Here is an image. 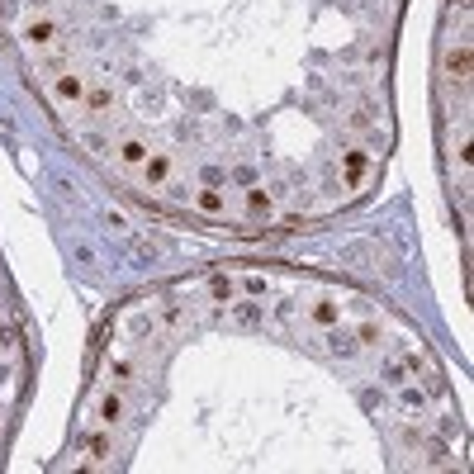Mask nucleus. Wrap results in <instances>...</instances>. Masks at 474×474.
<instances>
[{"mask_svg": "<svg viewBox=\"0 0 474 474\" xmlns=\"http://www.w3.org/2000/svg\"><path fill=\"white\" fill-rule=\"evenodd\" d=\"M441 91L446 95L456 91L460 100L470 91V29L446 33V43H441Z\"/></svg>", "mask_w": 474, "mask_h": 474, "instance_id": "obj_1", "label": "nucleus"}, {"mask_svg": "<svg viewBox=\"0 0 474 474\" xmlns=\"http://www.w3.org/2000/svg\"><path fill=\"white\" fill-rule=\"evenodd\" d=\"M86 91H91V86H86V76H76V71H57V76H52V100H57V105H67V110H71V105H81V100H86Z\"/></svg>", "mask_w": 474, "mask_h": 474, "instance_id": "obj_2", "label": "nucleus"}, {"mask_svg": "<svg viewBox=\"0 0 474 474\" xmlns=\"http://www.w3.org/2000/svg\"><path fill=\"white\" fill-rule=\"evenodd\" d=\"M171 171H175V166H171L166 152H147V161L138 166V180H142V185H152V190H161L166 180H171Z\"/></svg>", "mask_w": 474, "mask_h": 474, "instance_id": "obj_3", "label": "nucleus"}, {"mask_svg": "<svg viewBox=\"0 0 474 474\" xmlns=\"http://www.w3.org/2000/svg\"><path fill=\"white\" fill-rule=\"evenodd\" d=\"M24 43H29L33 52H47V47L57 43V24H52V19H29V24H24Z\"/></svg>", "mask_w": 474, "mask_h": 474, "instance_id": "obj_4", "label": "nucleus"}, {"mask_svg": "<svg viewBox=\"0 0 474 474\" xmlns=\"http://www.w3.org/2000/svg\"><path fill=\"white\" fill-rule=\"evenodd\" d=\"M195 209L209 214V219H223V214H228V200H223V190L204 185V190H195Z\"/></svg>", "mask_w": 474, "mask_h": 474, "instance_id": "obj_5", "label": "nucleus"}, {"mask_svg": "<svg viewBox=\"0 0 474 474\" xmlns=\"http://www.w3.org/2000/svg\"><path fill=\"white\" fill-rule=\"evenodd\" d=\"M308 318L328 332V328H337V323H342V308H337L332 299H313V304H308Z\"/></svg>", "mask_w": 474, "mask_h": 474, "instance_id": "obj_6", "label": "nucleus"}, {"mask_svg": "<svg viewBox=\"0 0 474 474\" xmlns=\"http://www.w3.org/2000/svg\"><path fill=\"white\" fill-rule=\"evenodd\" d=\"M114 152H119V161H124V166H142L152 147H147V142H142V138H124V142H119V147H114Z\"/></svg>", "mask_w": 474, "mask_h": 474, "instance_id": "obj_7", "label": "nucleus"}, {"mask_svg": "<svg viewBox=\"0 0 474 474\" xmlns=\"http://www.w3.org/2000/svg\"><path fill=\"white\" fill-rule=\"evenodd\" d=\"M119 417H124V394H119V389L110 384V394L100 398V422H105V427H114Z\"/></svg>", "mask_w": 474, "mask_h": 474, "instance_id": "obj_8", "label": "nucleus"}, {"mask_svg": "<svg viewBox=\"0 0 474 474\" xmlns=\"http://www.w3.org/2000/svg\"><path fill=\"white\" fill-rule=\"evenodd\" d=\"M233 323H237V328H256V323H261V304H256V299L233 304Z\"/></svg>", "mask_w": 474, "mask_h": 474, "instance_id": "obj_9", "label": "nucleus"}, {"mask_svg": "<svg viewBox=\"0 0 474 474\" xmlns=\"http://www.w3.org/2000/svg\"><path fill=\"white\" fill-rule=\"evenodd\" d=\"M247 209H252V214H266V219H270V214H275V195H270V190H247Z\"/></svg>", "mask_w": 474, "mask_h": 474, "instance_id": "obj_10", "label": "nucleus"}, {"mask_svg": "<svg viewBox=\"0 0 474 474\" xmlns=\"http://www.w3.org/2000/svg\"><path fill=\"white\" fill-rule=\"evenodd\" d=\"M133 370H138V365H133V356L110 361V384H119V389H124V384H133Z\"/></svg>", "mask_w": 474, "mask_h": 474, "instance_id": "obj_11", "label": "nucleus"}, {"mask_svg": "<svg viewBox=\"0 0 474 474\" xmlns=\"http://www.w3.org/2000/svg\"><path fill=\"white\" fill-rule=\"evenodd\" d=\"M209 294H214V304H233L237 284L228 280V275H214V280H209Z\"/></svg>", "mask_w": 474, "mask_h": 474, "instance_id": "obj_12", "label": "nucleus"}, {"mask_svg": "<svg viewBox=\"0 0 474 474\" xmlns=\"http://www.w3.org/2000/svg\"><path fill=\"white\" fill-rule=\"evenodd\" d=\"M328 342H332V351H337V356H351V351H356V337H351V332L328 328Z\"/></svg>", "mask_w": 474, "mask_h": 474, "instance_id": "obj_13", "label": "nucleus"}, {"mask_svg": "<svg viewBox=\"0 0 474 474\" xmlns=\"http://www.w3.org/2000/svg\"><path fill=\"white\" fill-rule=\"evenodd\" d=\"M81 105H86L91 114H105V110H110V91H86V100H81Z\"/></svg>", "mask_w": 474, "mask_h": 474, "instance_id": "obj_14", "label": "nucleus"}, {"mask_svg": "<svg viewBox=\"0 0 474 474\" xmlns=\"http://www.w3.org/2000/svg\"><path fill=\"white\" fill-rule=\"evenodd\" d=\"M342 161H347V171H351V175H361V171H365V152H361V147H347V152H342Z\"/></svg>", "mask_w": 474, "mask_h": 474, "instance_id": "obj_15", "label": "nucleus"}, {"mask_svg": "<svg viewBox=\"0 0 474 474\" xmlns=\"http://www.w3.org/2000/svg\"><path fill=\"white\" fill-rule=\"evenodd\" d=\"M105 456H110V432H100V437L91 441V465H100Z\"/></svg>", "mask_w": 474, "mask_h": 474, "instance_id": "obj_16", "label": "nucleus"}, {"mask_svg": "<svg viewBox=\"0 0 474 474\" xmlns=\"http://www.w3.org/2000/svg\"><path fill=\"white\" fill-rule=\"evenodd\" d=\"M247 294L261 299V294H266V275H247Z\"/></svg>", "mask_w": 474, "mask_h": 474, "instance_id": "obj_17", "label": "nucleus"}, {"mask_svg": "<svg viewBox=\"0 0 474 474\" xmlns=\"http://www.w3.org/2000/svg\"><path fill=\"white\" fill-rule=\"evenodd\" d=\"M375 337H379L375 323H361V328H356V342H375Z\"/></svg>", "mask_w": 474, "mask_h": 474, "instance_id": "obj_18", "label": "nucleus"}]
</instances>
